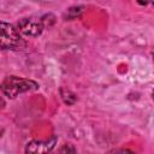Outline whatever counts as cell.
<instances>
[{
	"mask_svg": "<svg viewBox=\"0 0 154 154\" xmlns=\"http://www.w3.org/2000/svg\"><path fill=\"white\" fill-rule=\"evenodd\" d=\"M0 89L6 97L16 99L22 93L37 90L38 84L32 79L18 77V76H7L2 79L0 84Z\"/></svg>",
	"mask_w": 154,
	"mask_h": 154,
	"instance_id": "1",
	"label": "cell"
},
{
	"mask_svg": "<svg viewBox=\"0 0 154 154\" xmlns=\"http://www.w3.org/2000/svg\"><path fill=\"white\" fill-rule=\"evenodd\" d=\"M22 38L17 28L12 24L0 20V48L13 49L19 46Z\"/></svg>",
	"mask_w": 154,
	"mask_h": 154,
	"instance_id": "2",
	"label": "cell"
},
{
	"mask_svg": "<svg viewBox=\"0 0 154 154\" xmlns=\"http://www.w3.org/2000/svg\"><path fill=\"white\" fill-rule=\"evenodd\" d=\"M43 28H45L43 20L35 17L22 18L17 23V30L25 36H32V37L38 36L41 35Z\"/></svg>",
	"mask_w": 154,
	"mask_h": 154,
	"instance_id": "3",
	"label": "cell"
},
{
	"mask_svg": "<svg viewBox=\"0 0 154 154\" xmlns=\"http://www.w3.org/2000/svg\"><path fill=\"white\" fill-rule=\"evenodd\" d=\"M57 143V137L53 136L46 141H31L25 147V153H48Z\"/></svg>",
	"mask_w": 154,
	"mask_h": 154,
	"instance_id": "4",
	"label": "cell"
},
{
	"mask_svg": "<svg viewBox=\"0 0 154 154\" xmlns=\"http://www.w3.org/2000/svg\"><path fill=\"white\" fill-rule=\"evenodd\" d=\"M60 95H61L63 101H64L65 103H67V105H73V103L76 102V100H77L76 95H75L72 91H70V90H67V89H64V88L60 89Z\"/></svg>",
	"mask_w": 154,
	"mask_h": 154,
	"instance_id": "5",
	"label": "cell"
},
{
	"mask_svg": "<svg viewBox=\"0 0 154 154\" xmlns=\"http://www.w3.org/2000/svg\"><path fill=\"white\" fill-rule=\"evenodd\" d=\"M59 152H60V153H64V152H72V153H73V152H76V149H75L71 144H65L63 148L59 149Z\"/></svg>",
	"mask_w": 154,
	"mask_h": 154,
	"instance_id": "6",
	"label": "cell"
},
{
	"mask_svg": "<svg viewBox=\"0 0 154 154\" xmlns=\"http://www.w3.org/2000/svg\"><path fill=\"white\" fill-rule=\"evenodd\" d=\"M137 2H138L140 5H142V6H146V5H148L149 2H152V0H137Z\"/></svg>",
	"mask_w": 154,
	"mask_h": 154,
	"instance_id": "7",
	"label": "cell"
},
{
	"mask_svg": "<svg viewBox=\"0 0 154 154\" xmlns=\"http://www.w3.org/2000/svg\"><path fill=\"white\" fill-rule=\"evenodd\" d=\"M1 132H2V129H0V136H1Z\"/></svg>",
	"mask_w": 154,
	"mask_h": 154,
	"instance_id": "8",
	"label": "cell"
}]
</instances>
